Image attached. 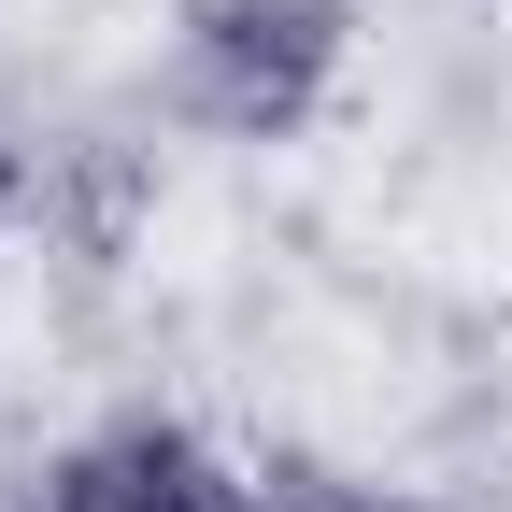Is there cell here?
<instances>
[{"label": "cell", "mask_w": 512, "mask_h": 512, "mask_svg": "<svg viewBox=\"0 0 512 512\" xmlns=\"http://www.w3.org/2000/svg\"><path fill=\"white\" fill-rule=\"evenodd\" d=\"M356 57V0H185L171 29V100L214 143H299Z\"/></svg>", "instance_id": "1"}, {"label": "cell", "mask_w": 512, "mask_h": 512, "mask_svg": "<svg viewBox=\"0 0 512 512\" xmlns=\"http://www.w3.org/2000/svg\"><path fill=\"white\" fill-rule=\"evenodd\" d=\"M15 512H242V470L214 456L185 413H114L72 456H43Z\"/></svg>", "instance_id": "2"}, {"label": "cell", "mask_w": 512, "mask_h": 512, "mask_svg": "<svg viewBox=\"0 0 512 512\" xmlns=\"http://www.w3.org/2000/svg\"><path fill=\"white\" fill-rule=\"evenodd\" d=\"M15 200H29V143L0 128V228H15Z\"/></svg>", "instance_id": "3"}, {"label": "cell", "mask_w": 512, "mask_h": 512, "mask_svg": "<svg viewBox=\"0 0 512 512\" xmlns=\"http://www.w3.org/2000/svg\"><path fill=\"white\" fill-rule=\"evenodd\" d=\"M342 512H399V498H342Z\"/></svg>", "instance_id": "4"}]
</instances>
